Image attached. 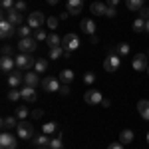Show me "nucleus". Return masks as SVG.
<instances>
[{
	"mask_svg": "<svg viewBox=\"0 0 149 149\" xmlns=\"http://www.w3.org/2000/svg\"><path fill=\"white\" fill-rule=\"evenodd\" d=\"M16 135H18V139H26V141H30V139L34 137V127H32V123H28V119L18 121Z\"/></svg>",
	"mask_w": 149,
	"mask_h": 149,
	"instance_id": "obj_1",
	"label": "nucleus"
},
{
	"mask_svg": "<svg viewBox=\"0 0 149 149\" xmlns=\"http://www.w3.org/2000/svg\"><path fill=\"white\" fill-rule=\"evenodd\" d=\"M121 66V56H117L113 50H109V54L105 58V62H103V70L105 72H117Z\"/></svg>",
	"mask_w": 149,
	"mask_h": 149,
	"instance_id": "obj_2",
	"label": "nucleus"
},
{
	"mask_svg": "<svg viewBox=\"0 0 149 149\" xmlns=\"http://www.w3.org/2000/svg\"><path fill=\"white\" fill-rule=\"evenodd\" d=\"M18 50L22 52V54H32L36 48H38V40L32 38V36H28V38H20V42L16 44Z\"/></svg>",
	"mask_w": 149,
	"mask_h": 149,
	"instance_id": "obj_3",
	"label": "nucleus"
},
{
	"mask_svg": "<svg viewBox=\"0 0 149 149\" xmlns=\"http://www.w3.org/2000/svg\"><path fill=\"white\" fill-rule=\"evenodd\" d=\"M14 60H16V68L18 70H30L32 66H36V60L30 56V54H22V52H20Z\"/></svg>",
	"mask_w": 149,
	"mask_h": 149,
	"instance_id": "obj_4",
	"label": "nucleus"
},
{
	"mask_svg": "<svg viewBox=\"0 0 149 149\" xmlns=\"http://www.w3.org/2000/svg\"><path fill=\"white\" fill-rule=\"evenodd\" d=\"M2 20H8L10 24H14V26H20L24 20L22 12H18L16 8H10V10H4L2 12Z\"/></svg>",
	"mask_w": 149,
	"mask_h": 149,
	"instance_id": "obj_5",
	"label": "nucleus"
},
{
	"mask_svg": "<svg viewBox=\"0 0 149 149\" xmlns=\"http://www.w3.org/2000/svg\"><path fill=\"white\" fill-rule=\"evenodd\" d=\"M18 147V139L12 135L10 131H2L0 135V149H16Z\"/></svg>",
	"mask_w": 149,
	"mask_h": 149,
	"instance_id": "obj_6",
	"label": "nucleus"
},
{
	"mask_svg": "<svg viewBox=\"0 0 149 149\" xmlns=\"http://www.w3.org/2000/svg\"><path fill=\"white\" fill-rule=\"evenodd\" d=\"M62 48H64V50H70V52L78 50V48H80V38L76 34H66L62 38Z\"/></svg>",
	"mask_w": 149,
	"mask_h": 149,
	"instance_id": "obj_7",
	"label": "nucleus"
},
{
	"mask_svg": "<svg viewBox=\"0 0 149 149\" xmlns=\"http://www.w3.org/2000/svg\"><path fill=\"white\" fill-rule=\"evenodd\" d=\"M46 20H48V18H44L42 12H30V16H28V26H30L32 30H38V28L44 26Z\"/></svg>",
	"mask_w": 149,
	"mask_h": 149,
	"instance_id": "obj_8",
	"label": "nucleus"
},
{
	"mask_svg": "<svg viewBox=\"0 0 149 149\" xmlns=\"http://www.w3.org/2000/svg\"><path fill=\"white\" fill-rule=\"evenodd\" d=\"M42 88H44V92L48 93H54V92H60V88H62V81L58 80V78H44L42 81Z\"/></svg>",
	"mask_w": 149,
	"mask_h": 149,
	"instance_id": "obj_9",
	"label": "nucleus"
},
{
	"mask_svg": "<svg viewBox=\"0 0 149 149\" xmlns=\"http://www.w3.org/2000/svg\"><path fill=\"white\" fill-rule=\"evenodd\" d=\"M84 102L90 103V105H97V103L103 102V95L100 92H95V90H90V92L84 93Z\"/></svg>",
	"mask_w": 149,
	"mask_h": 149,
	"instance_id": "obj_10",
	"label": "nucleus"
},
{
	"mask_svg": "<svg viewBox=\"0 0 149 149\" xmlns=\"http://www.w3.org/2000/svg\"><path fill=\"white\" fill-rule=\"evenodd\" d=\"M131 66H133V70H135V72H143V70H147V68H149L147 56H145V54H137V56L133 58Z\"/></svg>",
	"mask_w": 149,
	"mask_h": 149,
	"instance_id": "obj_11",
	"label": "nucleus"
},
{
	"mask_svg": "<svg viewBox=\"0 0 149 149\" xmlns=\"http://www.w3.org/2000/svg\"><path fill=\"white\" fill-rule=\"evenodd\" d=\"M14 68H16V60L12 56H2V60H0V70L4 74H10V72H14Z\"/></svg>",
	"mask_w": 149,
	"mask_h": 149,
	"instance_id": "obj_12",
	"label": "nucleus"
},
{
	"mask_svg": "<svg viewBox=\"0 0 149 149\" xmlns=\"http://www.w3.org/2000/svg\"><path fill=\"white\" fill-rule=\"evenodd\" d=\"M22 81H24V74H22L18 68L8 74V86H10V88H18Z\"/></svg>",
	"mask_w": 149,
	"mask_h": 149,
	"instance_id": "obj_13",
	"label": "nucleus"
},
{
	"mask_svg": "<svg viewBox=\"0 0 149 149\" xmlns=\"http://www.w3.org/2000/svg\"><path fill=\"white\" fill-rule=\"evenodd\" d=\"M14 24H10L8 20H2L0 22V36H2V40H8L10 36H14Z\"/></svg>",
	"mask_w": 149,
	"mask_h": 149,
	"instance_id": "obj_14",
	"label": "nucleus"
},
{
	"mask_svg": "<svg viewBox=\"0 0 149 149\" xmlns=\"http://www.w3.org/2000/svg\"><path fill=\"white\" fill-rule=\"evenodd\" d=\"M66 10L70 12V14H80L81 10H84V0H68V4H66Z\"/></svg>",
	"mask_w": 149,
	"mask_h": 149,
	"instance_id": "obj_15",
	"label": "nucleus"
},
{
	"mask_svg": "<svg viewBox=\"0 0 149 149\" xmlns=\"http://www.w3.org/2000/svg\"><path fill=\"white\" fill-rule=\"evenodd\" d=\"M20 92H22V100H24V102L32 103V102L38 100V95H36V88H32V86H24Z\"/></svg>",
	"mask_w": 149,
	"mask_h": 149,
	"instance_id": "obj_16",
	"label": "nucleus"
},
{
	"mask_svg": "<svg viewBox=\"0 0 149 149\" xmlns=\"http://www.w3.org/2000/svg\"><path fill=\"white\" fill-rule=\"evenodd\" d=\"M24 84H26V86L36 88V86L40 84V74H38V72H30V70H28V74H24Z\"/></svg>",
	"mask_w": 149,
	"mask_h": 149,
	"instance_id": "obj_17",
	"label": "nucleus"
},
{
	"mask_svg": "<svg viewBox=\"0 0 149 149\" xmlns=\"http://www.w3.org/2000/svg\"><path fill=\"white\" fill-rule=\"evenodd\" d=\"M90 10H92L93 16H103L107 12V4L105 2H92L90 4Z\"/></svg>",
	"mask_w": 149,
	"mask_h": 149,
	"instance_id": "obj_18",
	"label": "nucleus"
},
{
	"mask_svg": "<svg viewBox=\"0 0 149 149\" xmlns=\"http://www.w3.org/2000/svg\"><path fill=\"white\" fill-rule=\"evenodd\" d=\"M30 141H32V145H34V147H48V145H50V137H48L46 133L34 135V137L30 139Z\"/></svg>",
	"mask_w": 149,
	"mask_h": 149,
	"instance_id": "obj_19",
	"label": "nucleus"
},
{
	"mask_svg": "<svg viewBox=\"0 0 149 149\" xmlns=\"http://www.w3.org/2000/svg\"><path fill=\"white\" fill-rule=\"evenodd\" d=\"M18 121H20V119H18L16 115H12V117H4L2 123H0V125H2V131H10V129H14V127H18Z\"/></svg>",
	"mask_w": 149,
	"mask_h": 149,
	"instance_id": "obj_20",
	"label": "nucleus"
},
{
	"mask_svg": "<svg viewBox=\"0 0 149 149\" xmlns=\"http://www.w3.org/2000/svg\"><path fill=\"white\" fill-rule=\"evenodd\" d=\"M80 28H81V32H84V34H88V36H93V32H95V24H93L92 18H86V20H81Z\"/></svg>",
	"mask_w": 149,
	"mask_h": 149,
	"instance_id": "obj_21",
	"label": "nucleus"
},
{
	"mask_svg": "<svg viewBox=\"0 0 149 149\" xmlns=\"http://www.w3.org/2000/svg\"><path fill=\"white\" fill-rule=\"evenodd\" d=\"M137 109H139V115H141L145 121H149V100H141V102L137 103Z\"/></svg>",
	"mask_w": 149,
	"mask_h": 149,
	"instance_id": "obj_22",
	"label": "nucleus"
},
{
	"mask_svg": "<svg viewBox=\"0 0 149 149\" xmlns=\"http://www.w3.org/2000/svg\"><path fill=\"white\" fill-rule=\"evenodd\" d=\"M74 78H76V76H74V72H72V70H62V72H60V81H62V84H72V81H74Z\"/></svg>",
	"mask_w": 149,
	"mask_h": 149,
	"instance_id": "obj_23",
	"label": "nucleus"
},
{
	"mask_svg": "<svg viewBox=\"0 0 149 149\" xmlns=\"http://www.w3.org/2000/svg\"><path fill=\"white\" fill-rule=\"evenodd\" d=\"M42 133H46V135H54V133H58V123L56 121L42 123Z\"/></svg>",
	"mask_w": 149,
	"mask_h": 149,
	"instance_id": "obj_24",
	"label": "nucleus"
},
{
	"mask_svg": "<svg viewBox=\"0 0 149 149\" xmlns=\"http://www.w3.org/2000/svg\"><path fill=\"white\" fill-rule=\"evenodd\" d=\"M133 137H135V133L131 131V129H123L121 133H119V141L125 145V143H131L133 141Z\"/></svg>",
	"mask_w": 149,
	"mask_h": 149,
	"instance_id": "obj_25",
	"label": "nucleus"
},
{
	"mask_svg": "<svg viewBox=\"0 0 149 149\" xmlns=\"http://www.w3.org/2000/svg\"><path fill=\"white\" fill-rule=\"evenodd\" d=\"M111 50H113L117 56H127V54H129V44H127V42H121V44H117V46L111 48Z\"/></svg>",
	"mask_w": 149,
	"mask_h": 149,
	"instance_id": "obj_26",
	"label": "nucleus"
},
{
	"mask_svg": "<svg viewBox=\"0 0 149 149\" xmlns=\"http://www.w3.org/2000/svg\"><path fill=\"white\" fill-rule=\"evenodd\" d=\"M46 44H48V48H58V46H62V38L58 34H50L48 40H46Z\"/></svg>",
	"mask_w": 149,
	"mask_h": 149,
	"instance_id": "obj_27",
	"label": "nucleus"
},
{
	"mask_svg": "<svg viewBox=\"0 0 149 149\" xmlns=\"http://www.w3.org/2000/svg\"><path fill=\"white\" fill-rule=\"evenodd\" d=\"M50 149H64V145H62V133H56L54 137L50 139V145H48Z\"/></svg>",
	"mask_w": 149,
	"mask_h": 149,
	"instance_id": "obj_28",
	"label": "nucleus"
},
{
	"mask_svg": "<svg viewBox=\"0 0 149 149\" xmlns=\"http://www.w3.org/2000/svg\"><path fill=\"white\" fill-rule=\"evenodd\" d=\"M143 2L145 0H125V6L129 10H141L143 8Z\"/></svg>",
	"mask_w": 149,
	"mask_h": 149,
	"instance_id": "obj_29",
	"label": "nucleus"
},
{
	"mask_svg": "<svg viewBox=\"0 0 149 149\" xmlns=\"http://www.w3.org/2000/svg\"><path fill=\"white\" fill-rule=\"evenodd\" d=\"M48 70V62L44 60V58H40V60H36V66H34V72H38V74H44Z\"/></svg>",
	"mask_w": 149,
	"mask_h": 149,
	"instance_id": "obj_30",
	"label": "nucleus"
},
{
	"mask_svg": "<svg viewBox=\"0 0 149 149\" xmlns=\"http://www.w3.org/2000/svg\"><path fill=\"white\" fill-rule=\"evenodd\" d=\"M64 48L62 46H58V48H50V60H60V58L64 56Z\"/></svg>",
	"mask_w": 149,
	"mask_h": 149,
	"instance_id": "obj_31",
	"label": "nucleus"
},
{
	"mask_svg": "<svg viewBox=\"0 0 149 149\" xmlns=\"http://www.w3.org/2000/svg\"><path fill=\"white\" fill-rule=\"evenodd\" d=\"M16 117L22 121V119H28V107L26 105H20V107H16Z\"/></svg>",
	"mask_w": 149,
	"mask_h": 149,
	"instance_id": "obj_32",
	"label": "nucleus"
},
{
	"mask_svg": "<svg viewBox=\"0 0 149 149\" xmlns=\"http://www.w3.org/2000/svg\"><path fill=\"white\" fill-rule=\"evenodd\" d=\"M48 36H50V34H46V30H44V28H38V30H34V38L38 40V42H42V40L46 42Z\"/></svg>",
	"mask_w": 149,
	"mask_h": 149,
	"instance_id": "obj_33",
	"label": "nucleus"
},
{
	"mask_svg": "<svg viewBox=\"0 0 149 149\" xmlns=\"http://www.w3.org/2000/svg\"><path fill=\"white\" fill-rule=\"evenodd\" d=\"M20 97H22V92H20V90H16V88H12L10 93H8V100H10V102H18Z\"/></svg>",
	"mask_w": 149,
	"mask_h": 149,
	"instance_id": "obj_34",
	"label": "nucleus"
},
{
	"mask_svg": "<svg viewBox=\"0 0 149 149\" xmlns=\"http://www.w3.org/2000/svg\"><path fill=\"white\" fill-rule=\"evenodd\" d=\"M145 22H147V20L137 18V20L133 22V30H135V32H143V30H145Z\"/></svg>",
	"mask_w": 149,
	"mask_h": 149,
	"instance_id": "obj_35",
	"label": "nucleus"
},
{
	"mask_svg": "<svg viewBox=\"0 0 149 149\" xmlns=\"http://www.w3.org/2000/svg\"><path fill=\"white\" fill-rule=\"evenodd\" d=\"M16 32H18V36H20V38H28V36H30V32H32V28H30V26H20Z\"/></svg>",
	"mask_w": 149,
	"mask_h": 149,
	"instance_id": "obj_36",
	"label": "nucleus"
},
{
	"mask_svg": "<svg viewBox=\"0 0 149 149\" xmlns=\"http://www.w3.org/2000/svg\"><path fill=\"white\" fill-rule=\"evenodd\" d=\"M46 24H48L50 30H56V28H58V18H56V16H50V18L46 20Z\"/></svg>",
	"mask_w": 149,
	"mask_h": 149,
	"instance_id": "obj_37",
	"label": "nucleus"
},
{
	"mask_svg": "<svg viewBox=\"0 0 149 149\" xmlns=\"http://www.w3.org/2000/svg\"><path fill=\"white\" fill-rule=\"evenodd\" d=\"M0 4H2V10H10V8H14V0H0Z\"/></svg>",
	"mask_w": 149,
	"mask_h": 149,
	"instance_id": "obj_38",
	"label": "nucleus"
},
{
	"mask_svg": "<svg viewBox=\"0 0 149 149\" xmlns=\"http://www.w3.org/2000/svg\"><path fill=\"white\" fill-rule=\"evenodd\" d=\"M14 8H16L18 12H26V2H24V0H16Z\"/></svg>",
	"mask_w": 149,
	"mask_h": 149,
	"instance_id": "obj_39",
	"label": "nucleus"
},
{
	"mask_svg": "<svg viewBox=\"0 0 149 149\" xmlns=\"http://www.w3.org/2000/svg\"><path fill=\"white\" fill-rule=\"evenodd\" d=\"M84 81H86V84H93V81H95V74H92V72H88V74L84 76Z\"/></svg>",
	"mask_w": 149,
	"mask_h": 149,
	"instance_id": "obj_40",
	"label": "nucleus"
},
{
	"mask_svg": "<svg viewBox=\"0 0 149 149\" xmlns=\"http://www.w3.org/2000/svg\"><path fill=\"white\" fill-rule=\"evenodd\" d=\"M139 18H143V20H149V8H147V6H143V8L139 10Z\"/></svg>",
	"mask_w": 149,
	"mask_h": 149,
	"instance_id": "obj_41",
	"label": "nucleus"
},
{
	"mask_svg": "<svg viewBox=\"0 0 149 149\" xmlns=\"http://www.w3.org/2000/svg\"><path fill=\"white\" fill-rule=\"evenodd\" d=\"M2 56H12V48L8 46V44L2 46Z\"/></svg>",
	"mask_w": 149,
	"mask_h": 149,
	"instance_id": "obj_42",
	"label": "nucleus"
},
{
	"mask_svg": "<svg viewBox=\"0 0 149 149\" xmlns=\"http://www.w3.org/2000/svg\"><path fill=\"white\" fill-rule=\"evenodd\" d=\"M115 14H117V10H115V8H111V6H107V12H105V16H107V18H115Z\"/></svg>",
	"mask_w": 149,
	"mask_h": 149,
	"instance_id": "obj_43",
	"label": "nucleus"
},
{
	"mask_svg": "<svg viewBox=\"0 0 149 149\" xmlns=\"http://www.w3.org/2000/svg\"><path fill=\"white\" fill-rule=\"evenodd\" d=\"M60 93H62V95H70V86H68V84H62V88H60Z\"/></svg>",
	"mask_w": 149,
	"mask_h": 149,
	"instance_id": "obj_44",
	"label": "nucleus"
},
{
	"mask_svg": "<svg viewBox=\"0 0 149 149\" xmlns=\"http://www.w3.org/2000/svg\"><path fill=\"white\" fill-rule=\"evenodd\" d=\"M107 149H123V143L121 141H115V143H109Z\"/></svg>",
	"mask_w": 149,
	"mask_h": 149,
	"instance_id": "obj_45",
	"label": "nucleus"
},
{
	"mask_svg": "<svg viewBox=\"0 0 149 149\" xmlns=\"http://www.w3.org/2000/svg\"><path fill=\"white\" fill-rule=\"evenodd\" d=\"M105 4H107V6H111V8H115V6L119 4V0H107Z\"/></svg>",
	"mask_w": 149,
	"mask_h": 149,
	"instance_id": "obj_46",
	"label": "nucleus"
},
{
	"mask_svg": "<svg viewBox=\"0 0 149 149\" xmlns=\"http://www.w3.org/2000/svg\"><path fill=\"white\" fill-rule=\"evenodd\" d=\"M32 117H34V119H40V117H42V111H40V109L32 111Z\"/></svg>",
	"mask_w": 149,
	"mask_h": 149,
	"instance_id": "obj_47",
	"label": "nucleus"
},
{
	"mask_svg": "<svg viewBox=\"0 0 149 149\" xmlns=\"http://www.w3.org/2000/svg\"><path fill=\"white\" fill-rule=\"evenodd\" d=\"M68 16H70V12H68V10H66V12H62V14H60V20H66Z\"/></svg>",
	"mask_w": 149,
	"mask_h": 149,
	"instance_id": "obj_48",
	"label": "nucleus"
},
{
	"mask_svg": "<svg viewBox=\"0 0 149 149\" xmlns=\"http://www.w3.org/2000/svg\"><path fill=\"white\" fill-rule=\"evenodd\" d=\"M109 103H111V102H109V100H103V102L100 103V105H103V107H109Z\"/></svg>",
	"mask_w": 149,
	"mask_h": 149,
	"instance_id": "obj_49",
	"label": "nucleus"
},
{
	"mask_svg": "<svg viewBox=\"0 0 149 149\" xmlns=\"http://www.w3.org/2000/svg\"><path fill=\"white\" fill-rule=\"evenodd\" d=\"M64 58H66V60H70V58H72V52H70V50H66V52H64Z\"/></svg>",
	"mask_w": 149,
	"mask_h": 149,
	"instance_id": "obj_50",
	"label": "nucleus"
},
{
	"mask_svg": "<svg viewBox=\"0 0 149 149\" xmlns=\"http://www.w3.org/2000/svg\"><path fill=\"white\" fill-rule=\"evenodd\" d=\"M48 4H50V6H54V4H58V2H60V0H46Z\"/></svg>",
	"mask_w": 149,
	"mask_h": 149,
	"instance_id": "obj_51",
	"label": "nucleus"
},
{
	"mask_svg": "<svg viewBox=\"0 0 149 149\" xmlns=\"http://www.w3.org/2000/svg\"><path fill=\"white\" fill-rule=\"evenodd\" d=\"M145 32H149V20L145 22Z\"/></svg>",
	"mask_w": 149,
	"mask_h": 149,
	"instance_id": "obj_52",
	"label": "nucleus"
},
{
	"mask_svg": "<svg viewBox=\"0 0 149 149\" xmlns=\"http://www.w3.org/2000/svg\"><path fill=\"white\" fill-rule=\"evenodd\" d=\"M34 149H50V147H34Z\"/></svg>",
	"mask_w": 149,
	"mask_h": 149,
	"instance_id": "obj_53",
	"label": "nucleus"
},
{
	"mask_svg": "<svg viewBox=\"0 0 149 149\" xmlns=\"http://www.w3.org/2000/svg\"><path fill=\"white\" fill-rule=\"evenodd\" d=\"M147 143H149V133H147Z\"/></svg>",
	"mask_w": 149,
	"mask_h": 149,
	"instance_id": "obj_54",
	"label": "nucleus"
},
{
	"mask_svg": "<svg viewBox=\"0 0 149 149\" xmlns=\"http://www.w3.org/2000/svg\"><path fill=\"white\" fill-rule=\"evenodd\" d=\"M147 58H149V54H147Z\"/></svg>",
	"mask_w": 149,
	"mask_h": 149,
	"instance_id": "obj_55",
	"label": "nucleus"
},
{
	"mask_svg": "<svg viewBox=\"0 0 149 149\" xmlns=\"http://www.w3.org/2000/svg\"><path fill=\"white\" fill-rule=\"evenodd\" d=\"M147 72H149V68H147Z\"/></svg>",
	"mask_w": 149,
	"mask_h": 149,
	"instance_id": "obj_56",
	"label": "nucleus"
}]
</instances>
